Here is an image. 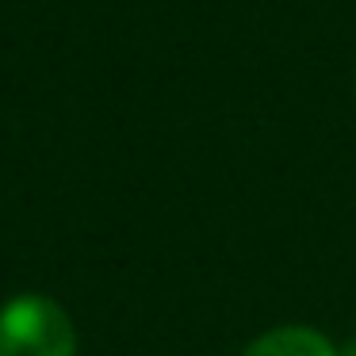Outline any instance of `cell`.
I'll return each mask as SVG.
<instances>
[{
    "label": "cell",
    "mask_w": 356,
    "mask_h": 356,
    "mask_svg": "<svg viewBox=\"0 0 356 356\" xmlns=\"http://www.w3.org/2000/svg\"><path fill=\"white\" fill-rule=\"evenodd\" d=\"M0 356H77V325L50 295H16L0 307Z\"/></svg>",
    "instance_id": "cell-1"
},
{
    "label": "cell",
    "mask_w": 356,
    "mask_h": 356,
    "mask_svg": "<svg viewBox=\"0 0 356 356\" xmlns=\"http://www.w3.org/2000/svg\"><path fill=\"white\" fill-rule=\"evenodd\" d=\"M241 356H337L333 341L310 325H280L261 337H253Z\"/></svg>",
    "instance_id": "cell-2"
},
{
    "label": "cell",
    "mask_w": 356,
    "mask_h": 356,
    "mask_svg": "<svg viewBox=\"0 0 356 356\" xmlns=\"http://www.w3.org/2000/svg\"><path fill=\"white\" fill-rule=\"evenodd\" d=\"M337 356H356V341H348V345L345 348H341V353Z\"/></svg>",
    "instance_id": "cell-3"
}]
</instances>
